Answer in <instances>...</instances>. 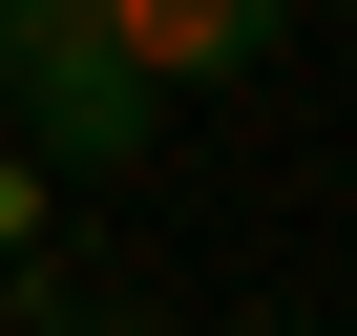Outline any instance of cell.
<instances>
[{"label": "cell", "mask_w": 357, "mask_h": 336, "mask_svg": "<svg viewBox=\"0 0 357 336\" xmlns=\"http://www.w3.org/2000/svg\"><path fill=\"white\" fill-rule=\"evenodd\" d=\"M0 315H22V336H168V315H126V294H63L43 252H0Z\"/></svg>", "instance_id": "cell-3"}, {"label": "cell", "mask_w": 357, "mask_h": 336, "mask_svg": "<svg viewBox=\"0 0 357 336\" xmlns=\"http://www.w3.org/2000/svg\"><path fill=\"white\" fill-rule=\"evenodd\" d=\"M252 336H315V315H252Z\"/></svg>", "instance_id": "cell-6"}, {"label": "cell", "mask_w": 357, "mask_h": 336, "mask_svg": "<svg viewBox=\"0 0 357 336\" xmlns=\"http://www.w3.org/2000/svg\"><path fill=\"white\" fill-rule=\"evenodd\" d=\"M105 0H0V63H43V43H84Z\"/></svg>", "instance_id": "cell-4"}, {"label": "cell", "mask_w": 357, "mask_h": 336, "mask_svg": "<svg viewBox=\"0 0 357 336\" xmlns=\"http://www.w3.org/2000/svg\"><path fill=\"white\" fill-rule=\"evenodd\" d=\"M0 252H43V168L22 147H0Z\"/></svg>", "instance_id": "cell-5"}, {"label": "cell", "mask_w": 357, "mask_h": 336, "mask_svg": "<svg viewBox=\"0 0 357 336\" xmlns=\"http://www.w3.org/2000/svg\"><path fill=\"white\" fill-rule=\"evenodd\" d=\"M0 105H22V168H126L147 147V63L84 22V43H43V63H0Z\"/></svg>", "instance_id": "cell-1"}, {"label": "cell", "mask_w": 357, "mask_h": 336, "mask_svg": "<svg viewBox=\"0 0 357 336\" xmlns=\"http://www.w3.org/2000/svg\"><path fill=\"white\" fill-rule=\"evenodd\" d=\"M273 22H294V0H105V43L147 63V105H168V84H252Z\"/></svg>", "instance_id": "cell-2"}]
</instances>
